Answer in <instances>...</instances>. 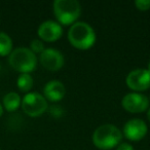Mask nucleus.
Wrapping results in <instances>:
<instances>
[{"label":"nucleus","mask_w":150,"mask_h":150,"mask_svg":"<svg viewBox=\"0 0 150 150\" xmlns=\"http://www.w3.org/2000/svg\"><path fill=\"white\" fill-rule=\"evenodd\" d=\"M68 39L74 47L78 50H88L94 45L96 33L88 23L76 22L69 29Z\"/></svg>","instance_id":"obj_1"},{"label":"nucleus","mask_w":150,"mask_h":150,"mask_svg":"<svg viewBox=\"0 0 150 150\" xmlns=\"http://www.w3.org/2000/svg\"><path fill=\"white\" fill-rule=\"evenodd\" d=\"M122 139V134L115 125L106 123L102 125L93 134V143L99 149L108 150L118 146Z\"/></svg>","instance_id":"obj_2"},{"label":"nucleus","mask_w":150,"mask_h":150,"mask_svg":"<svg viewBox=\"0 0 150 150\" xmlns=\"http://www.w3.org/2000/svg\"><path fill=\"white\" fill-rule=\"evenodd\" d=\"M54 13L59 24L71 25L76 23L81 13L80 3L76 0H56Z\"/></svg>","instance_id":"obj_3"},{"label":"nucleus","mask_w":150,"mask_h":150,"mask_svg":"<svg viewBox=\"0 0 150 150\" xmlns=\"http://www.w3.org/2000/svg\"><path fill=\"white\" fill-rule=\"evenodd\" d=\"M8 62L11 66L22 73H29L35 69L37 58L30 48L18 47L11 52Z\"/></svg>","instance_id":"obj_4"},{"label":"nucleus","mask_w":150,"mask_h":150,"mask_svg":"<svg viewBox=\"0 0 150 150\" xmlns=\"http://www.w3.org/2000/svg\"><path fill=\"white\" fill-rule=\"evenodd\" d=\"M24 112L31 117H37L43 114L47 109L46 99L38 93H29L22 101Z\"/></svg>","instance_id":"obj_5"},{"label":"nucleus","mask_w":150,"mask_h":150,"mask_svg":"<svg viewBox=\"0 0 150 150\" xmlns=\"http://www.w3.org/2000/svg\"><path fill=\"white\" fill-rule=\"evenodd\" d=\"M125 82L133 91H146L150 88V72L147 69H135L127 74Z\"/></svg>","instance_id":"obj_6"},{"label":"nucleus","mask_w":150,"mask_h":150,"mask_svg":"<svg viewBox=\"0 0 150 150\" xmlns=\"http://www.w3.org/2000/svg\"><path fill=\"white\" fill-rule=\"evenodd\" d=\"M122 107L132 113H141L149 107V99L139 93H129L122 98Z\"/></svg>","instance_id":"obj_7"},{"label":"nucleus","mask_w":150,"mask_h":150,"mask_svg":"<svg viewBox=\"0 0 150 150\" xmlns=\"http://www.w3.org/2000/svg\"><path fill=\"white\" fill-rule=\"evenodd\" d=\"M64 56L56 48H45L40 54V63L45 69L57 71L64 65Z\"/></svg>","instance_id":"obj_8"},{"label":"nucleus","mask_w":150,"mask_h":150,"mask_svg":"<svg viewBox=\"0 0 150 150\" xmlns=\"http://www.w3.org/2000/svg\"><path fill=\"white\" fill-rule=\"evenodd\" d=\"M148 131L145 121L139 118H134L125 122L123 125V135L131 141H140L146 136Z\"/></svg>","instance_id":"obj_9"},{"label":"nucleus","mask_w":150,"mask_h":150,"mask_svg":"<svg viewBox=\"0 0 150 150\" xmlns=\"http://www.w3.org/2000/svg\"><path fill=\"white\" fill-rule=\"evenodd\" d=\"M63 29L58 22L45 21L38 28V35L44 41L52 42L58 40L62 36Z\"/></svg>","instance_id":"obj_10"},{"label":"nucleus","mask_w":150,"mask_h":150,"mask_svg":"<svg viewBox=\"0 0 150 150\" xmlns=\"http://www.w3.org/2000/svg\"><path fill=\"white\" fill-rule=\"evenodd\" d=\"M43 93L46 99L52 102H58L64 98L66 88L64 84L59 80H50L45 84Z\"/></svg>","instance_id":"obj_11"},{"label":"nucleus","mask_w":150,"mask_h":150,"mask_svg":"<svg viewBox=\"0 0 150 150\" xmlns=\"http://www.w3.org/2000/svg\"><path fill=\"white\" fill-rule=\"evenodd\" d=\"M21 98L17 93H8L3 98V106L9 112L16 111L21 105Z\"/></svg>","instance_id":"obj_12"},{"label":"nucleus","mask_w":150,"mask_h":150,"mask_svg":"<svg viewBox=\"0 0 150 150\" xmlns=\"http://www.w3.org/2000/svg\"><path fill=\"white\" fill-rule=\"evenodd\" d=\"M13 50V40L7 34L0 32V56L5 57Z\"/></svg>","instance_id":"obj_13"},{"label":"nucleus","mask_w":150,"mask_h":150,"mask_svg":"<svg viewBox=\"0 0 150 150\" xmlns=\"http://www.w3.org/2000/svg\"><path fill=\"white\" fill-rule=\"evenodd\" d=\"M17 86L22 92H29L33 86V78L29 73H22L18 78Z\"/></svg>","instance_id":"obj_14"},{"label":"nucleus","mask_w":150,"mask_h":150,"mask_svg":"<svg viewBox=\"0 0 150 150\" xmlns=\"http://www.w3.org/2000/svg\"><path fill=\"white\" fill-rule=\"evenodd\" d=\"M30 50H31L34 54H41L45 48H44V44L41 40L34 39V40H32L31 44H30Z\"/></svg>","instance_id":"obj_15"},{"label":"nucleus","mask_w":150,"mask_h":150,"mask_svg":"<svg viewBox=\"0 0 150 150\" xmlns=\"http://www.w3.org/2000/svg\"><path fill=\"white\" fill-rule=\"evenodd\" d=\"M135 5L139 11H148L150 8V0H136Z\"/></svg>","instance_id":"obj_16"},{"label":"nucleus","mask_w":150,"mask_h":150,"mask_svg":"<svg viewBox=\"0 0 150 150\" xmlns=\"http://www.w3.org/2000/svg\"><path fill=\"white\" fill-rule=\"evenodd\" d=\"M116 150H134V148L129 143H121L116 147Z\"/></svg>","instance_id":"obj_17"},{"label":"nucleus","mask_w":150,"mask_h":150,"mask_svg":"<svg viewBox=\"0 0 150 150\" xmlns=\"http://www.w3.org/2000/svg\"><path fill=\"white\" fill-rule=\"evenodd\" d=\"M2 113H3V108H2V106H1V104H0V117H1Z\"/></svg>","instance_id":"obj_18"},{"label":"nucleus","mask_w":150,"mask_h":150,"mask_svg":"<svg viewBox=\"0 0 150 150\" xmlns=\"http://www.w3.org/2000/svg\"><path fill=\"white\" fill-rule=\"evenodd\" d=\"M147 117H148V120L150 121V108L148 109V112H147Z\"/></svg>","instance_id":"obj_19"},{"label":"nucleus","mask_w":150,"mask_h":150,"mask_svg":"<svg viewBox=\"0 0 150 150\" xmlns=\"http://www.w3.org/2000/svg\"><path fill=\"white\" fill-rule=\"evenodd\" d=\"M147 70L150 72V61H149V63H148V68H147Z\"/></svg>","instance_id":"obj_20"}]
</instances>
